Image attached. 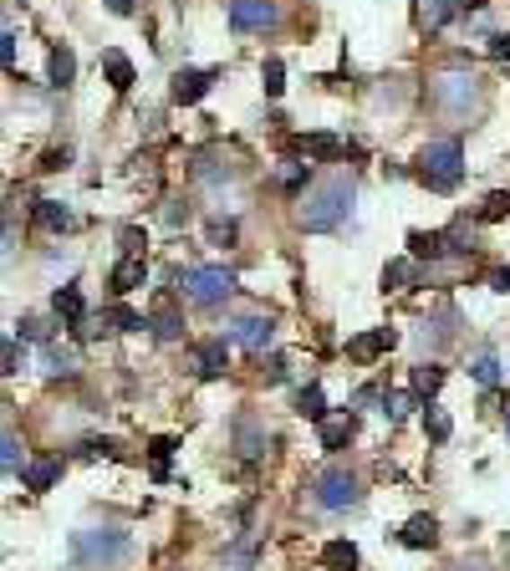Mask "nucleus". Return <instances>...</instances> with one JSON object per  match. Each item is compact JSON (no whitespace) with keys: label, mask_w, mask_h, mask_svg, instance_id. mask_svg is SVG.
<instances>
[{"label":"nucleus","mask_w":510,"mask_h":571,"mask_svg":"<svg viewBox=\"0 0 510 571\" xmlns=\"http://www.w3.org/2000/svg\"><path fill=\"white\" fill-rule=\"evenodd\" d=\"M352 205H357V184H352L347 174L321 179L317 189L306 194V205H302V230H312V235L342 230V224H347V215H352Z\"/></svg>","instance_id":"obj_1"},{"label":"nucleus","mask_w":510,"mask_h":571,"mask_svg":"<svg viewBox=\"0 0 510 571\" xmlns=\"http://www.w3.org/2000/svg\"><path fill=\"white\" fill-rule=\"evenodd\" d=\"M128 546H133L128 531H118V525H92V531H77V536H72V561L87 567V571H108L128 556Z\"/></svg>","instance_id":"obj_2"},{"label":"nucleus","mask_w":510,"mask_h":571,"mask_svg":"<svg viewBox=\"0 0 510 571\" xmlns=\"http://www.w3.org/2000/svg\"><path fill=\"white\" fill-rule=\"evenodd\" d=\"M418 179H424L429 189H439V194L460 189V179H464V148H460V138L424 143V154H418Z\"/></svg>","instance_id":"obj_3"},{"label":"nucleus","mask_w":510,"mask_h":571,"mask_svg":"<svg viewBox=\"0 0 510 571\" xmlns=\"http://www.w3.org/2000/svg\"><path fill=\"white\" fill-rule=\"evenodd\" d=\"M179 286H184V296H189L194 306H220L235 296V276L224 266H189L179 270Z\"/></svg>","instance_id":"obj_4"},{"label":"nucleus","mask_w":510,"mask_h":571,"mask_svg":"<svg viewBox=\"0 0 510 571\" xmlns=\"http://www.w3.org/2000/svg\"><path fill=\"white\" fill-rule=\"evenodd\" d=\"M312 500H317V510H352L357 500H363V490H357V479L342 470V464H332V470H321L317 479H312Z\"/></svg>","instance_id":"obj_5"},{"label":"nucleus","mask_w":510,"mask_h":571,"mask_svg":"<svg viewBox=\"0 0 510 571\" xmlns=\"http://www.w3.org/2000/svg\"><path fill=\"white\" fill-rule=\"evenodd\" d=\"M281 11H276V0H230V26L235 31H271Z\"/></svg>","instance_id":"obj_6"},{"label":"nucleus","mask_w":510,"mask_h":571,"mask_svg":"<svg viewBox=\"0 0 510 571\" xmlns=\"http://www.w3.org/2000/svg\"><path fill=\"white\" fill-rule=\"evenodd\" d=\"M271 337H276V321L271 317H240L235 327H230V342L245 352H266L271 347Z\"/></svg>","instance_id":"obj_7"},{"label":"nucleus","mask_w":510,"mask_h":571,"mask_svg":"<svg viewBox=\"0 0 510 571\" xmlns=\"http://www.w3.org/2000/svg\"><path fill=\"white\" fill-rule=\"evenodd\" d=\"M388 347H399V332H393V327H378V332L352 337V342H347V357H352V363H378Z\"/></svg>","instance_id":"obj_8"},{"label":"nucleus","mask_w":510,"mask_h":571,"mask_svg":"<svg viewBox=\"0 0 510 571\" xmlns=\"http://www.w3.org/2000/svg\"><path fill=\"white\" fill-rule=\"evenodd\" d=\"M470 97H475V77H460V72H454V77L434 82V102H439L444 112H464L470 108Z\"/></svg>","instance_id":"obj_9"},{"label":"nucleus","mask_w":510,"mask_h":571,"mask_svg":"<svg viewBox=\"0 0 510 571\" xmlns=\"http://www.w3.org/2000/svg\"><path fill=\"white\" fill-rule=\"evenodd\" d=\"M209 87H215V72H194V66L174 72V102H179V108H194Z\"/></svg>","instance_id":"obj_10"},{"label":"nucleus","mask_w":510,"mask_h":571,"mask_svg":"<svg viewBox=\"0 0 510 571\" xmlns=\"http://www.w3.org/2000/svg\"><path fill=\"white\" fill-rule=\"evenodd\" d=\"M399 540L409 546V551H429L434 540H439V521H434V515H409L403 531H399Z\"/></svg>","instance_id":"obj_11"},{"label":"nucleus","mask_w":510,"mask_h":571,"mask_svg":"<svg viewBox=\"0 0 510 571\" xmlns=\"http://www.w3.org/2000/svg\"><path fill=\"white\" fill-rule=\"evenodd\" d=\"M144 281H148V260H144V255H123V260L112 266V291H118V296L138 291Z\"/></svg>","instance_id":"obj_12"},{"label":"nucleus","mask_w":510,"mask_h":571,"mask_svg":"<svg viewBox=\"0 0 510 571\" xmlns=\"http://www.w3.org/2000/svg\"><path fill=\"white\" fill-rule=\"evenodd\" d=\"M460 11H464V0H418V26L424 31H444Z\"/></svg>","instance_id":"obj_13"},{"label":"nucleus","mask_w":510,"mask_h":571,"mask_svg":"<svg viewBox=\"0 0 510 571\" xmlns=\"http://www.w3.org/2000/svg\"><path fill=\"white\" fill-rule=\"evenodd\" d=\"M62 479V464L57 460H31V464H21V485L26 490H51Z\"/></svg>","instance_id":"obj_14"},{"label":"nucleus","mask_w":510,"mask_h":571,"mask_svg":"<svg viewBox=\"0 0 510 571\" xmlns=\"http://www.w3.org/2000/svg\"><path fill=\"white\" fill-rule=\"evenodd\" d=\"M321 424V449H347L352 444V434H357V418H317Z\"/></svg>","instance_id":"obj_15"},{"label":"nucleus","mask_w":510,"mask_h":571,"mask_svg":"<svg viewBox=\"0 0 510 571\" xmlns=\"http://www.w3.org/2000/svg\"><path fill=\"white\" fill-rule=\"evenodd\" d=\"M444 250H449L444 230H414V235H409V255H414V260H439Z\"/></svg>","instance_id":"obj_16"},{"label":"nucleus","mask_w":510,"mask_h":571,"mask_svg":"<svg viewBox=\"0 0 510 571\" xmlns=\"http://www.w3.org/2000/svg\"><path fill=\"white\" fill-rule=\"evenodd\" d=\"M321 567L327 571H357V546H352V540H327V546H321Z\"/></svg>","instance_id":"obj_17"},{"label":"nucleus","mask_w":510,"mask_h":571,"mask_svg":"<svg viewBox=\"0 0 510 571\" xmlns=\"http://www.w3.org/2000/svg\"><path fill=\"white\" fill-rule=\"evenodd\" d=\"M51 306H57V317L72 321V327H77V321L87 317V302H82V291H77V286H62V291L51 296Z\"/></svg>","instance_id":"obj_18"},{"label":"nucleus","mask_w":510,"mask_h":571,"mask_svg":"<svg viewBox=\"0 0 510 571\" xmlns=\"http://www.w3.org/2000/svg\"><path fill=\"white\" fill-rule=\"evenodd\" d=\"M47 72H51V87H72V77H77V57H72L66 47H51Z\"/></svg>","instance_id":"obj_19"},{"label":"nucleus","mask_w":510,"mask_h":571,"mask_svg":"<svg viewBox=\"0 0 510 571\" xmlns=\"http://www.w3.org/2000/svg\"><path fill=\"white\" fill-rule=\"evenodd\" d=\"M102 72H108L112 92H128V87H133V62H128L123 51H108V57H102Z\"/></svg>","instance_id":"obj_20"},{"label":"nucleus","mask_w":510,"mask_h":571,"mask_svg":"<svg viewBox=\"0 0 510 571\" xmlns=\"http://www.w3.org/2000/svg\"><path fill=\"white\" fill-rule=\"evenodd\" d=\"M36 224L41 230H72V209L57 199H36Z\"/></svg>","instance_id":"obj_21"},{"label":"nucleus","mask_w":510,"mask_h":571,"mask_svg":"<svg viewBox=\"0 0 510 571\" xmlns=\"http://www.w3.org/2000/svg\"><path fill=\"white\" fill-rule=\"evenodd\" d=\"M302 154L306 159H342V138H332V133H312V138H302Z\"/></svg>","instance_id":"obj_22"},{"label":"nucleus","mask_w":510,"mask_h":571,"mask_svg":"<svg viewBox=\"0 0 510 571\" xmlns=\"http://www.w3.org/2000/svg\"><path fill=\"white\" fill-rule=\"evenodd\" d=\"M194 357H199V373H205V378H220V373H224V363H230V352H224V342H205V347L194 352Z\"/></svg>","instance_id":"obj_23"},{"label":"nucleus","mask_w":510,"mask_h":571,"mask_svg":"<svg viewBox=\"0 0 510 571\" xmlns=\"http://www.w3.org/2000/svg\"><path fill=\"white\" fill-rule=\"evenodd\" d=\"M21 470V439L0 424V475H16Z\"/></svg>","instance_id":"obj_24"},{"label":"nucleus","mask_w":510,"mask_h":571,"mask_svg":"<svg viewBox=\"0 0 510 571\" xmlns=\"http://www.w3.org/2000/svg\"><path fill=\"white\" fill-rule=\"evenodd\" d=\"M174 449H179L174 434H159V439L148 444V454H154V475H159V479H169V460H174Z\"/></svg>","instance_id":"obj_25"},{"label":"nucleus","mask_w":510,"mask_h":571,"mask_svg":"<svg viewBox=\"0 0 510 571\" xmlns=\"http://www.w3.org/2000/svg\"><path fill=\"white\" fill-rule=\"evenodd\" d=\"M439 388H444V367H434V363L414 367V393L418 398H434Z\"/></svg>","instance_id":"obj_26"},{"label":"nucleus","mask_w":510,"mask_h":571,"mask_svg":"<svg viewBox=\"0 0 510 571\" xmlns=\"http://www.w3.org/2000/svg\"><path fill=\"white\" fill-rule=\"evenodd\" d=\"M424 428H429V439H434V444H444L449 434H454V418H449L444 408H434V403H429V408H424Z\"/></svg>","instance_id":"obj_27"},{"label":"nucleus","mask_w":510,"mask_h":571,"mask_svg":"<svg viewBox=\"0 0 510 571\" xmlns=\"http://www.w3.org/2000/svg\"><path fill=\"white\" fill-rule=\"evenodd\" d=\"M154 337H159V342H174V337H184V317H179L174 306H163L159 317H154Z\"/></svg>","instance_id":"obj_28"},{"label":"nucleus","mask_w":510,"mask_h":571,"mask_svg":"<svg viewBox=\"0 0 510 571\" xmlns=\"http://www.w3.org/2000/svg\"><path fill=\"white\" fill-rule=\"evenodd\" d=\"M296 413H302V418H327V393H321L317 382H312V388H302V398H296Z\"/></svg>","instance_id":"obj_29"},{"label":"nucleus","mask_w":510,"mask_h":571,"mask_svg":"<svg viewBox=\"0 0 510 571\" xmlns=\"http://www.w3.org/2000/svg\"><path fill=\"white\" fill-rule=\"evenodd\" d=\"M409 281H414V260H388L382 266V291H403Z\"/></svg>","instance_id":"obj_30"},{"label":"nucleus","mask_w":510,"mask_h":571,"mask_svg":"<svg viewBox=\"0 0 510 571\" xmlns=\"http://www.w3.org/2000/svg\"><path fill=\"white\" fill-rule=\"evenodd\" d=\"M47 373H51V378H72V373H77V357L62 352L57 342H47Z\"/></svg>","instance_id":"obj_31"},{"label":"nucleus","mask_w":510,"mask_h":571,"mask_svg":"<svg viewBox=\"0 0 510 571\" xmlns=\"http://www.w3.org/2000/svg\"><path fill=\"white\" fill-rule=\"evenodd\" d=\"M260 87H266V97H281V92H286V66L276 62V57L260 66Z\"/></svg>","instance_id":"obj_32"},{"label":"nucleus","mask_w":510,"mask_h":571,"mask_svg":"<svg viewBox=\"0 0 510 571\" xmlns=\"http://www.w3.org/2000/svg\"><path fill=\"white\" fill-rule=\"evenodd\" d=\"M108 321L118 327V332H144V327H148V321L138 317L133 306H112V312H108Z\"/></svg>","instance_id":"obj_33"},{"label":"nucleus","mask_w":510,"mask_h":571,"mask_svg":"<svg viewBox=\"0 0 510 571\" xmlns=\"http://www.w3.org/2000/svg\"><path fill=\"white\" fill-rule=\"evenodd\" d=\"M470 378L485 382V388H495V382H500V363H495L490 352H485V357H475V363H470Z\"/></svg>","instance_id":"obj_34"},{"label":"nucleus","mask_w":510,"mask_h":571,"mask_svg":"<svg viewBox=\"0 0 510 571\" xmlns=\"http://www.w3.org/2000/svg\"><path fill=\"white\" fill-rule=\"evenodd\" d=\"M506 215H510V194H506V189H500V194H490V199L479 205V220H485V224L506 220Z\"/></svg>","instance_id":"obj_35"},{"label":"nucleus","mask_w":510,"mask_h":571,"mask_svg":"<svg viewBox=\"0 0 510 571\" xmlns=\"http://www.w3.org/2000/svg\"><path fill=\"white\" fill-rule=\"evenodd\" d=\"M21 337H26V342H51V327L47 321H36V317H26L21 321Z\"/></svg>","instance_id":"obj_36"},{"label":"nucleus","mask_w":510,"mask_h":571,"mask_svg":"<svg viewBox=\"0 0 510 571\" xmlns=\"http://www.w3.org/2000/svg\"><path fill=\"white\" fill-rule=\"evenodd\" d=\"M209 240L215 245H235V220H215L209 224Z\"/></svg>","instance_id":"obj_37"},{"label":"nucleus","mask_w":510,"mask_h":571,"mask_svg":"<svg viewBox=\"0 0 510 571\" xmlns=\"http://www.w3.org/2000/svg\"><path fill=\"white\" fill-rule=\"evenodd\" d=\"M77 454H82V460H97V454L108 460V454H118V444H108V439H87V444H82Z\"/></svg>","instance_id":"obj_38"},{"label":"nucleus","mask_w":510,"mask_h":571,"mask_svg":"<svg viewBox=\"0 0 510 571\" xmlns=\"http://www.w3.org/2000/svg\"><path fill=\"white\" fill-rule=\"evenodd\" d=\"M0 66H5V72L16 66V36L11 31H0Z\"/></svg>","instance_id":"obj_39"},{"label":"nucleus","mask_w":510,"mask_h":571,"mask_svg":"<svg viewBox=\"0 0 510 571\" xmlns=\"http://www.w3.org/2000/svg\"><path fill=\"white\" fill-rule=\"evenodd\" d=\"M490 57L495 62H510V36H490Z\"/></svg>","instance_id":"obj_40"},{"label":"nucleus","mask_w":510,"mask_h":571,"mask_svg":"<svg viewBox=\"0 0 510 571\" xmlns=\"http://www.w3.org/2000/svg\"><path fill=\"white\" fill-rule=\"evenodd\" d=\"M123 250L128 255H144V235H138V230H123Z\"/></svg>","instance_id":"obj_41"},{"label":"nucleus","mask_w":510,"mask_h":571,"mask_svg":"<svg viewBox=\"0 0 510 571\" xmlns=\"http://www.w3.org/2000/svg\"><path fill=\"white\" fill-rule=\"evenodd\" d=\"M66 159H72V154H66V148H51L47 159H41V169H66Z\"/></svg>","instance_id":"obj_42"},{"label":"nucleus","mask_w":510,"mask_h":571,"mask_svg":"<svg viewBox=\"0 0 510 571\" xmlns=\"http://www.w3.org/2000/svg\"><path fill=\"white\" fill-rule=\"evenodd\" d=\"M133 5H138V0H108L112 16H133Z\"/></svg>","instance_id":"obj_43"},{"label":"nucleus","mask_w":510,"mask_h":571,"mask_svg":"<svg viewBox=\"0 0 510 571\" xmlns=\"http://www.w3.org/2000/svg\"><path fill=\"white\" fill-rule=\"evenodd\" d=\"M490 286L495 291H510V270H490Z\"/></svg>","instance_id":"obj_44"},{"label":"nucleus","mask_w":510,"mask_h":571,"mask_svg":"<svg viewBox=\"0 0 510 571\" xmlns=\"http://www.w3.org/2000/svg\"><path fill=\"white\" fill-rule=\"evenodd\" d=\"M0 352H5V337H0Z\"/></svg>","instance_id":"obj_45"},{"label":"nucleus","mask_w":510,"mask_h":571,"mask_svg":"<svg viewBox=\"0 0 510 571\" xmlns=\"http://www.w3.org/2000/svg\"><path fill=\"white\" fill-rule=\"evenodd\" d=\"M464 571H475V567H464Z\"/></svg>","instance_id":"obj_46"},{"label":"nucleus","mask_w":510,"mask_h":571,"mask_svg":"<svg viewBox=\"0 0 510 571\" xmlns=\"http://www.w3.org/2000/svg\"><path fill=\"white\" fill-rule=\"evenodd\" d=\"M506 428H510V418H506Z\"/></svg>","instance_id":"obj_47"}]
</instances>
